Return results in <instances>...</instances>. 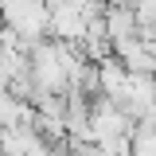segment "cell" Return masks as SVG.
Returning <instances> with one entry per match:
<instances>
[{"instance_id":"obj_1","label":"cell","mask_w":156,"mask_h":156,"mask_svg":"<svg viewBox=\"0 0 156 156\" xmlns=\"http://www.w3.org/2000/svg\"><path fill=\"white\" fill-rule=\"evenodd\" d=\"M0 20L4 27H12L23 43V55L31 51V43L47 35V4L43 0H0Z\"/></svg>"},{"instance_id":"obj_2","label":"cell","mask_w":156,"mask_h":156,"mask_svg":"<svg viewBox=\"0 0 156 156\" xmlns=\"http://www.w3.org/2000/svg\"><path fill=\"white\" fill-rule=\"evenodd\" d=\"M101 23H105L109 47H113V43H121V39H133V35H136V16H133V8L105 4V12H101Z\"/></svg>"}]
</instances>
